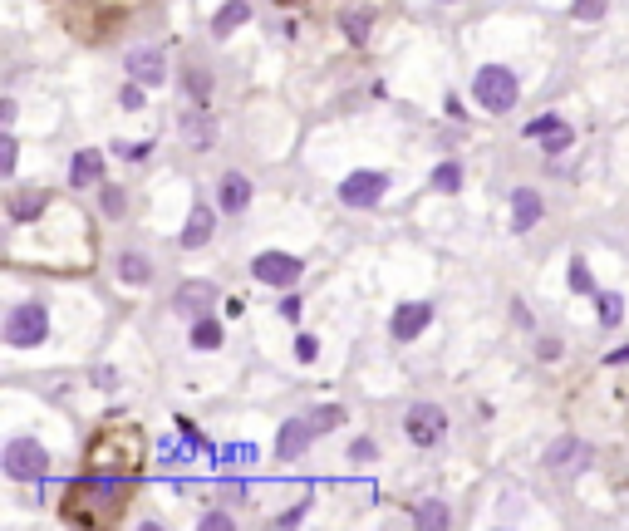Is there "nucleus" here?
Instances as JSON below:
<instances>
[{"label": "nucleus", "instance_id": "5701e85b", "mask_svg": "<svg viewBox=\"0 0 629 531\" xmlns=\"http://www.w3.org/2000/svg\"><path fill=\"white\" fill-rule=\"evenodd\" d=\"M595 305H600V325H620V315H625V295L595 291Z\"/></svg>", "mask_w": 629, "mask_h": 531}, {"label": "nucleus", "instance_id": "6ab92c4d", "mask_svg": "<svg viewBox=\"0 0 629 531\" xmlns=\"http://www.w3.org/2000/svg\"><path fill=\"white\" fill-rule=\"evenodd\" d=\"M118 281H128V286H148V281H153L148 256H143V251H123V256H118Z\"/></svg>", "mask_w": 629, "mask_h": 531}, {"label": "nucleus", "instance_id": "1a4fd4ad", "mask_svg": "<svg viewBox=\"0 0 629 531\" xmlns=\"http://www.w3.org/2000/svg\"><path fill=\"white\" fill-rule=\"evenodd\" d=\"M546 468L551 472H580L590 468V443H580V438H556L551 448H546Z\"/></svg>", "mask_w": 629, "mask_h": 531}, {"label": "nucleus", "instance_id": "b1692460", "mask_svg": "<svg viewBox=\"0 0 629 531\" xmlns=\"http://www.w3.org/2000/svg\"><path fill=\"white\" fill-rule=\"evenodd\" d=\"M187 94H192L197 104H207V99H212V74L192 64V69H187Z\"/></svg>", "mask_w": 629, "mask_h": 531}, {"label": "nucleus", "instance_id": "c756f323", "mask_svg": "<svg viewBox=\"0 0 629 531\" xmlns=\"http://www.w3.org/2000/svg\"><path fill=\"white\" fill-rule=\"evenodd\" d=\"M571 10H575V20H605L610 0H575Z\"/></svg>", "mask_w": 629, "mask_h": 531}, {"label": "nucleus", "instance_id": "393cba45", "mask_svg": "<svg viewBox=\"0 0 629 531\" xmlns=\"http://www.w3.org/2000/svg\"><path fill=\"white\" fill-rule=\"evenodd\" d=\"M433 187H438V192H458V187H462V168H458V163H438V168H433Z\"/></svg>", "mask_w": 629, "mask_h": 531}, {"label": "nucleus", "instance_id": "412c9836", "mask_svg": "<svg viewBox=\"0 0 629 531\" xmlns=\"http://www.w3.org/2000/svg\"><path fill=\"white\" fill-rule=\"evenodd\" d=\"M369 25H374V15H369V10H344V15H340V30L354 40V45H364V40H369Z\"/></svg>", "mask_w": 629, "mask_h": 531}, {"label": "nucleus", "instance_id": "a878e982", "mask_svg": "<svg viewBox=\"0 0 629 531\" xmlns=\"http://www.w3.org/2000/svg\"><path fill=\"white\" fill-rule=\"evenodd\" d=\"M413 522H418V527H448V507H443V502H423V507L413 512Z\"/></svg>", "mask_w": 629, "mask_h": 531}, {"label": "nucleus", "instance_id": "dca6fc26", "mask_svg": "<svg viewBox=\"0 0 629 531\" xmlns=\"http://www.w3.org/2000/svg\"><path fill=\"white\" fill-rule=\"evenodd\" d=\"M251 207V177L246 173H222V212L236 217V212H246Z\"/></svg>", "mask_w": 629, "mask_h": 531}, {"label": "nucleus", "instance_id": "ea45409f", "mask_svg": "<svg viewBox=\"0 0 629 531\" xmlns=\"http://www.w3.org/2000/svg\"><path fill=\"white\" fill-rule=\"evenodd\" d=\"M118 148V143H114ZM118 153H128V158H148V143H128V148H118Z\"/></svg>", "mask_w": 629, "mask_h": 531}, {"label": "nucleus", "instance_id": "2eb2a0df", "mask_svg": "<svg viewBox=\"0 0 629 531\" xmlns=\"http://www.w3.org/2000/svg\"><path fill=\"white\" fill-rule=\"evenodd\" d=\"M69 182H74V187H94V182H104V153H99V148L74 153V158H69Z\"/></svg>", "mask_w": 629, "mask_h": 531}, {"label": "nucleus", "instance_id": "f257e3e1", "mask_svg": "<svg viewBox=\"0 0 629 531\" xmlns=\"http://www.w3.org/2000/svg\"><path fill=\"white\" fill-rule=\"evenodd\" d=\"M45 340H50V310H45L40 300L10 305V315H5V345H10V350H35V345H45Z\"/></svg>", "mask_w": 629, "mask_h": 531}, {"label": "nucleus", "instance_id": "4c0bfd02", "mask_svg": "<svg viewBox=\"0 0 629 531\" xmlns=\"http://www.w3.org/2000/svg\"><path fill=\"white\" fill-rule=\"evenodd\" d=\"M281 315H286V320H300V295H286V300H281Z\"/></svg>", "mask_w": 629, "mask_h": 531}, {"label": "nucleus", "instance_id": "f3484780", "mask_svg": "<svg viewBox=\"0 0 629 531\" xmlns=\"http://www.w3.org/2000/svg\"><path fill=\"white\" fill-rule=\"evenodd\" d=\"M207 300H217V286H212V281H197V286L187 281V286L177 291V300H172V305H177L182 315H202V310H207Z\"/></svg>", "mask_w": 629, "mask_h": 531}, {"label": "nucleus", "instance_id": "4468645a", "mask_svg": "<svg viewBox=\"0 0 629 531\" xmlns=\"http://www.w3.org/2000/svg\"><path fill=\"white\" fill-rule=\"evenodd\" d=\"M212 227H217L212 207H207V202H197V207H192V217H187V227H182V236H177V241H182L187 251H197V246H207V241H212Z\"/></svg>", "mask_w": 629, "mask_h": 531}, {"label": "nucleus", "instance_id": "c85d7f7f", "mask_svg": "<svg viewBox=\"0 0 629 531\" xmlns=\"http://www.w3.org/2000/svg\"><path fill=\"white\" fill-rule=\"evenodd\" d=\"M177 433H182V438H187V443H192L197 453H207V458H217V448H212V443H207V438H202V433H197V428H192L187 418H177Z\"/></svg>", "mask_w": 629, "mask_h": 531}, {"label": "nucleus", "instance_id": "473e14b6", "mask_svg": "<svg viewBox=\"0 0 629 531\" xmlns=\"http://www.w3.org/2000/svg\"><path fill=\"white\" fill-rule=\"evenodd\" d=\"M315 354H320V340H315V335H295V359H300V364H310Z\"/></svg>", "mask_w": 629, "mask_h": 531}, {"label": "nucleus", "instance_id": "39448f33", "mask_svg": "<svg viewBox=\"0 0 629 531\" xmlns=\"http://www.w3.org/2000/svg\"><path fill=\"white\" fill-rule=\"evenodd\" d=\"M403 433H408L418 448H433V443L448 438V413L438 409V404H413L408 418H403Z\"/></svg>", "mask_w": 629, "mask_h": 531}, {"label": "nucleus", "instance_id": "4be33fe9", "mask_svg": "<svg viewBox=\"0 0 629 531\" xmlns=\"http://www.w3.org/2000/svg\"><path fill=\"white\" fill-rule=\"evenodd\" d=\"M217 345H222V325L207 320V315L192 320V350H217Z\"/></svg>", "mask_w": 629, "mask_h": 531}, {"label": "nucleus", "instance_id": "c9c22d12", "mask_svg": "<svg viewBox=\"0 0 629 531\" xmlns=\"http://www.w3.org/2000/svg\"><path fill=\"white\" fill-rule=\"evenodd\" d=\"M246 458H256V448H251V443H241V448L231 443V448H222V463H246Z\"/></svg>", "mask_w": 629, "mask_h": 531}, {"label": "nucleus", "instance_id": "9b49d317", "mask_svg": "<svg viewBox=\"0 0 629 531\" xmlns=\"http://www.w3.org/2000/svg\"><path fill=\"white\" fill-rule=\"evenodd\" d=\"M310 443H315L310 418H286V423H281V433H276V458H300Z\"/></svg>", "mask_w": 629, "mask_h": 531}, {"label": "nucleus", "instance_id": "a19ab883", "mask_svg": "<svg viewBox=\"0 0 629 531\" xmlns=\"http://www.w3.org/2000/svg\"><path fill=\"white\" fill-rule=\"evenodd\" d=\"M610 364H629V345H625V350H615V354H610Z\"/></svg>", "mask_w": 629, "mask_h": 531}, {"label": "nucleus", "instance_id": "9d476101", "mask_svg": "<svg viewBox=\"0 0 629 531\" xmlns=\"http://www.w3.org/2000/svg\"><path fill=\"white\" fill-rule=\"evenodd\" d=\"M526 138H546V143H541L546 153H566V148H571V143H575L571 123H566V118H556V114H541V118H531V123H526Z\"/></svg>", "mask_w": 629, "mask_h": 531}, {"label": "nucleus", "instance_id": "f8f14e48", "mask_svg": "<svg viewBox=\"0 0 629 531\" xmlns=\"http://www.w3.org/2000/svg\"><path fill=\"white\" fill-rule=\"evenodd\" d=\"M536 222H541V192H536V187H516L512 192V232L526 236Z\"/></svg>", "mask_w": 629, "mask_h": 531}, {"label": "nucleus", "instance_id": "f03ea898", "mask_svg": "<svg viewBox=\"0 0 629 531\" xmlns=\"http://www.w3.org/2000/svg\"><path fill=\"white\" fill-rule=\"evenodd\" d=\"M472 94H477V104H482L487 114H507V109H516L521 84H516V74L507 64H482L477 79H472Z\"/></svg>", "mask_w": 629, "mask_h": 531}, {"label": "nucleus", "instance_id": "cd10ccee", "mask_svg": "<svg viewBox=\"0 0 629 531\" xmlns=\"http://www.w3.org/2000/svg\"><path fill=\"white\" fill-rule=\"evenodd\" d=\"M571 291H580V295H595V276L585 271V261H580V256H571Z\"/></svg>", "mask_w": 629, "mask_h": 531}, {"label": "nucleus", "instance_id": "e433bc0d", "mask_svg": "<svg viewBox=\"0 0 629 531\" xmlns=\"http://www.w3.org/2000/svg\"><path fill=\"white\" fill-rule=\"evenodd\" d=\"M202 527H207V531H227L231 517H227V512H207V517H202Z\"/></svg>", "mask_w": 629, "mask_h": 531}, {"label": "nucleus", "instance_id": "72a5a7b5", "mask_svg": "<svg viewBox=\"0 0 629 531\" xmlns=\"http://www.w3.org/2000/svg\"><path fill=\"white\" fill-rule=\"evenodd\" d=\"M123 207H128V197H123V187H104V212H109V217H118Z\"/></svg>", "mask_w": 629, "mask_h": 531}, {"label": "nucleus", "instance_id": "7ed1b4c3", "mask_svg": "<svg viewBox=\"0 0 629 531\" xmlns=\"http://www.w3.org/2000/svg\"><path fill=\"white\" fill-rule=\"evenodd\" d=\"M0 468H5V477H15V482H40V477L50 472V453H45L40 438H10L5 453H0Z\"/></svg>", "mask_w": 629, "mask_h": 531}, {"label": "nucleus", "instance_id": "6e6552de", "mask_svg": "<svg viewBox=\"0 0 629 531\" xmlns=\"http://www.w3.org/2000/svg\"><path fill=\"white\" fill-rule=\"evenodd\" d=\"M428 320H433V305L428 300H408V305H399L394 310V320H389V330H394V340H418L423 330H428Z\"/></svg>", "mask_w": 629, "mask_h": 531}, {"label": "nucleus", "instance_id": "7c9ffc66", "mask_svg": "<svg viewBox=\"0 0 629 531\" xmlns=\"http://www.w3.org/2000/svg\"><path fill=\"white\" fill-rule=\"evenodd\" d=\"M15 153H20V143L5 133V138H0V173H5V177L15 173Z\"/></svg>", "mask_w": 629, "mask_h": 531}, {"label": "nucleus", "instance_id": "aec40b11", "mask_svg": "<svg viewBox=\"0 0 629 531\" xmlns=\"http://www.w3.org/2000/svg\"><path fill=\"white\" fill-rule=\"evenodd\" d=\"M182 138H187L192 148H212V143H217V123L207 114H187L182 118Z\"/></svg>", "mask_w": 629, "mask_h": 531}, {"label": "nucleus", "instance_id": "ddd939ff", "mask_svg": "<svg viewBox=\"0 0 629 531\" xmlns=\"http://www.w3.org/2000/svg\"><path fill=\"white\" fill-rule=\"evenodd\" d=\"M45 207H50V197H45L40 187H20V192H10V202H5L10 222H20V227H25V222H35Z\"/></svg>", "mask_w": 629, "mask_h": 531}, {"label": "nucleus", "instance_id": "a211bd4d", "mask_svg": "<svg viewBox=\"0 0 629 531\" xmlns=\"http://www.w3.org/2000/svg\"><path fill=\"white\" fill-rule=\"evenodd\" d=\"M246 20H251V5H246V0H227V5L217 10V20H212V35H217V40H231V30L246 25Z\"/></svg>", "mask_w": 629, "mask_h": 531}, {"label": "nucleus", "instance_id": "0eeeda50", "mask_svg": "<svg viewBox=\"0 0 629 531\" xmlns=\"http://www.w3.org/2000/svg\"><path fill=\"white\" fill-rule=\"evenodd\" d=\"M123 69H128V79H138L143 89H163V84H168V59H163V50L138 45V50L123 55Z\"/></svg>", "mask_w": 629, "mask_h": 531}, {"label": "nucleus", "instance_id": "423d86ee", "mask_svg": "<svg viewBox=\"0 0 629 531\" xmlns=\"http://www.w3.org/2000/svg\"><path fill=\"white\" fill-rule=\"evenodd\" d=\"M251 276L266 281V286H295V281L305 276V261L290 256V251H261V256L251 261Z\"/></svg>", "mask_w": 629, "mask_h": 531}, {"label": "nucleus", "instance_id": "f704fd0d", "mask_svg": "<svg viewBox=\"0 0 629 531\" xmlns=\"http://www.w3.org/2000/svg\"><path fill=\"white\" fill-rule=\"evenodd\" d=\"M374 453H379V448H374V438H359V443L349 448V458H354V463H374Z\"/></svg>", "mask_w": 629, "mask_h": 531}, {"label": "nucleus", "instance_id": "20e7f679", "mask_svg": "<svg viewBox=\"0 0 629 531\" xmlns=\"http://www.w3.org/2000/svg\"><path fill=\"white\" fill-rule=\"evenodd\" d=\"M389 192V177L374 173V168H354V173L340 182V202L344 207H379Z\"/></svg>", "mask_w": 629, "mask_h": 531}, {"label": "nucleus", "instance_id": "58836bf2", "mask_svg": "<svg viewBox=\"0 0 629 531\" xmlns=\"http://www.w3.org/2000/svg\"><path fill=\"white\" fill-rule=\"evenodd\" d=\"M536 354H541V359H561V340H541Z\"/></svg>", "mask_w": 629, "mask_h": 531}, {"label": "nucleus", "instance_id": "bb28decb", "mask_svg": "<svg viewBox=\"0 0 629 531\" xmlns=\"http://www.w3.org/2000/svg\"><path fill=\"white\" fill-rule=\"evenodd\" d=\"M340 423H344V409H335V404L310 413V428H315V433H330V428H340Z\"/></svg>", "mask_w": 629, "mask_h": 531}, {"label": "nucleus", "instance_id": "2f4dec72", "mask_svg": "<svg viewBox=\"0 0 629 531\" xmlns=\"http://www.w3.org/2000/svg\"><path fill=\"white\" fill-rule=\"evenodd\" d=\"M118 104L138 114V109H143V84H138V79H133V84H123V94H118Z\"/></svg>", "mask_w": 629, "mask_h": 531}]
</instances>
